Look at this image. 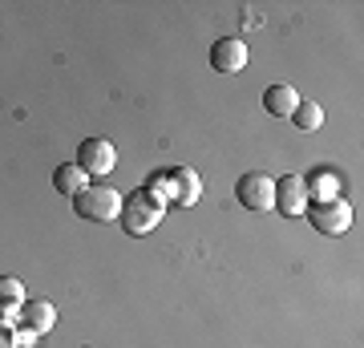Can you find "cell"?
<instances>
[{
    "label": "cell",
    "instance_id": "1",
    "mask_svg": "<svg viewBox=\"0 0 364 348\" xmlns=\"http://www.w3.org/2000/svg\"><path fill=\"white\" fill-rule=\"evenodd\" d=\"M162 199L150 191H134L130 199H122V215H117V223L126 227V235H150L162 223Z\"/></svg>",
    "mask_w": 364,
    "mask_h": 348
},
{
    "label": "cell",
    "instance_id": "2",
    "mask_svg": "<svg viewBox=\"0 0 364 348\" xmlns=\"http://www.w3.org/2000/svg\"><path fill=\"white\" fill-rule=\"evenodd\" d=\"M73 211L77 219H90V223H114L122 215V194L114 186H85L81 194H73Z\"/></svg>",
    "mask_w": 364,
    "mask_h": 348
},
{
    "label": "cell",
    "instance_id": "3",
    "mask_svg": "<svg viewBox=\"0 0 364 348\" xmlns=\"http://www.w3.org/2000/svg\"><path fill=\"white\" fill-rule=\"evenodd\" d=\"M235 199L247 206V211H272L275 206V179H267L263 170H247L243 179L235 182Z\"/></svg>",
    "mask_w": 364,
    "mask_h": 348
},
{
    "label": "cell",
    "instance_id": "4",
    "mask_svg": "<svg viewBox=\"0 0 364 348\" xmlns=\"http://www.w3.org/2000/svg\"><path fill=\"white\" fill-rule=\"evenodd\" d=\"M308 219L320 235H344L352 227V206L344 199H328V203H312L308 206Z\"/></svg>",
    "mask_w": 364,
    "mask_h": 348
},
{
    "label": "cell",
    "instance_id": "5",
    "mask_svg": "<svg viewBox=\"0 0 364 348\" xmlns=\"http://www.w3.org/2000/svg\"><path fill=\"white\" fill-rule=\"evenodd\" d=\"M77 167L90 174V179H102V174H109V170L117 167V150L109 138H85V142L77 146Z\"/></svg>",
    "mask_w": 364,
    "mask_h": 348
},
{
    "label": "cell",
    "instance_id": "6",
    "mask_svg": "<svg viewBox=\"0 0 364 348\" xmlns=\"http://www.w3.org/2000/svg\"><path fill=\"white\" fill-rule=\"evenodd\" d=\"M247 65V41L243 37H219L210 45V69L215 73H239Z\"/></svg>",
    "mask_w": 364,
    "mask_h": 348
},
{
    "label": "cell",
    "instance_id": "7",
    "mask_svg": "<svg viewBox=\"0 0 364 348\" xmlns=\"http://www.w3.org/2000/svg\"><path fill=\"white\" fill-rule=\"evenodd\" d=\"M275 206H279V215L287 219H296L308 211V191H304V179L299 174H287V179L275 182Z\"/></svg>",
    "mask_w": 364,
    "mask_h": 348
},
{
    "label": "cell",
    "instance_id": "8",
    "mask_svg": "<svg viewBox=\"0 0 364 348\" xmlns=\"http://www.w3.org/2000/svg\"><path fill=\"white\" fill-rule=\"evenodd\" d=\"M16 320L25 324V328H33L37 336H45V332H53V324H57V308H53L49 300H25Z\"/></svg>",
    "mask_w": 364,
    "mask_h": 348
},
{
    "label": "cell",
    "instance_id": "9",
    "mask_svg": "<svg viewBox=\"0 0 364 348\" xmlns=\"http://www.w3.org/2000/svg\"><path fill=\"white\" fill-rule=\"evenodd\" d=\"M166 179H170V194H166V199H174L178 206L198 203V194H203V182H198L195 170H186V167H182V170H170Z\"/></svg>",
    "mask_w": 364,
    "mask_h": 348
},
{
    "label": "cell",
    "instance_id": "10",
    "mask_svg": "<svg viewBox=\"0 0 364 348\" xmlns=\"http://www.w3.org/2000/svg\"><path fill=\"white\" fill-rule=\"evenodd\" d=\"M296 105H299V93L291 90V85H284V81L263 90V110H267L272 117H291L296 114Z\"/></svg>",
    "mask_w": 364,
    "mask_h": 348
},
{
    "label": "cell",
    "instance_id": "11",
    "mask_svg": "<svg viewBox=\"0 0 364 348\" xmlns=\"http://www.w3.org/2000/svg\"><path fill=\"white\" fill-rule=\"evenodd\" d=\"M21 304H25V284L16 275H0V316L13 324L21 316Z\"/></svg>",
    "mask_w": 364,
    "mask_h": 348
},
{
    "label": "cell",
    "instance_id": "12",
    "mask_svg": "<svg viewBox=\"0 0 364 348\" xmlns=\"http://www.w3.org/2000/svg\"><path fill=\"white\" fill-rule=\"evenodd\" d=\"M53 186H57L61 194H69V199H73V194H81L85 186H90V174H85L77 162H65V167L53 170Z\"/></svg>",
    "mask_w": 364,
    "mask_h": 348
},
{
    "label": "cell",
    "instance_id": "13",
    "mask_svg": "<svg viewBox=\"0 0 364 348\" xmlns=\"http://www.w3.org/2000/svg\"><path fill=\"white\" fill-rule=\"evenodd\" d=\"M336 186H340V179L336 174H332V170H312V174H308V179H304V191L312 194L316 203H328V199H340L336 194Z\"/></svg>",
    "mask_w": 364,
    "mask_h": 348
},
{
    "label": "cell",
    "instance_id": "14",
    "mask_svg": "<svg viewBox=\"0 0 364 348\" xmlns=\"http://www.w3.org/2000/svg\"><path fill=\"white\" fill-rule=\"evenodd\" d=\"M291 122H296L299 130H316L320 122H324V105H320V102H308V97H299Z\"/></svg>",
    "mask_w": 364,
    "mask_h": 348
},
{
    "label": "cell",
    "instance_id": "15",
    "mask_svg": "<svg viewBox=\"0 0 364 348\" xmlns=\"http://www.w3.org/2000/svg\"><path fill=\"white\" fill-rule=\"evenodd\" d=\"M0 348H16V328L0 316Z\"/></svg>",
    "mask_w": 364,
    "mask_h": 348
},
{
    "label": "cell",
    "instance_id": "16",
    "mask_svg": "<svg viewBox=\"0 0 364 348\" xmlns=\"http://www.w3.org/2000/svg\"><path fill=\"white\" fill-rule=\"evenodd\" d=\"M33 344H37V332L21 324V328H16V348H33Z\"/></svg>",
    "mask_w": 364,
    "mask_h": 348
}]
</instances>
